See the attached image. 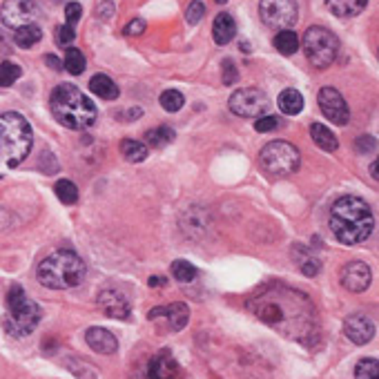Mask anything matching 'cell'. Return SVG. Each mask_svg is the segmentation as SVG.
<instances>
[{"label":"cell","mask_w":379,"mask_h":379,"mask_svg":"<svg viewBox=\"0 0 379 379\" xmlns=\"http://www.w3.org/2000/svg\"><path fill=\"white\" fill-rule=\"evenodd\" d=\"M355 379H379V364L375 357L362 359L355 366Z\"/></svg>","instance_id":"obj_33"},{"label":"cell","mask_w":379,"mask_h":379,"mask_svg":"<svg viewBox=\"0 0 379 379\" xmlns=\"http://www.w3.org/2000/svg\"><path fill=\"white\" fill-rule=\"evenodd\" d=\"M12 45H14V41H12V36H9L5 30H0V56H9L12 54Z\"/></svg>","instance_id":"obj_40"},{"label":"cell","mask_w":379,"mask_h":379,"mask_svg":"<svg viewBox=\"0 0 379 379\" xmlns=\"http://www.w3.org/2000/svg\"><path fill=\"white\" fill-rule=\"evenodd\" d=\"M147 377L150 379H179V364L174 362L168 350H161L154 355L147 366Z\"/></svg>","instance_id":"obj_17"},{"label":"cell","mask_w":379,"mask_h":379,"mask_svg":"<svg viewBox=\"0 0 379 379\" xmlns=\"http://www.w3.org/2000/svg\"><path fill=\"white\" fill-rule=\"evenodd\" d=\"M248 308L268 326L281 330L285 337L306 341L317 335V310L306 294L285 285H266L248 299Z\"/></svg>","instance_id":"obj_1"},{"label":"cell","mask_w":379,"mask_h":379,"mask_svg":"<svg viewBox=\"0 0 379 379\" xmlns=\"http://www.w3.org/2000/svg\"><path fill=\"white\" fill-rule=\"evenodd\" d=\"M341 285H344L346 290L350 292H364L368 285H371V268H368V263L364 261H350L346 263L344 268H341Z\"/></svg>","instance_id":"obj_14"},{"label":"cell","mask_w":379,"mask_h":379,"mask_svg":"<svg viewBox=\"0 0 379 379\" xmlns=\"http://www.w3.org/2000/svg\"><path fill=\"white\" fill-rule=\"evenodd\" d=\"M32 143V127L23 114H0V179L27 159Z\"/></svg>","instance_id":"obj_4"},{"label":"cell","mask_w":379,"mask_h":379,"mask_svg":"<svg viewBox=\"0 0 379 379\" xmlns=\"http://www.w3.org/2000/svg\"><path fill=\"white\" fill-rule=\"evenodd\" d=\"M41 321V308L25 294L21 285H12L7 292V317L5 328L14 337H27Z\"/></svg>","instance_id":"obj_6"},{"label":"cell","mask_w":379,"mask_h":379,"mask_svg":"<svg viewBox=\"0 0 379 379\" xmlns=\"http://www.w3.org/2000/svg\"><path fill=\"white\" fill-rule=\"evenodd\" d=\"M98 306L112 319H125L129 315V299L118 288H112V285H107V288L98 292Z\"/></svg>","instance_id":"obj_15"},{"label":"cell","mask_w":379,"mask_h":379,"mask_svg":"<svg viewBox=\"0 0 379 379\" xmlns=\"http://www.w3.org/2000/svg\"><path fill=\"white\" fill-rule=\"evenodd\" d=\"M121 152L129 163H143L147 159V154H150V147L141 141H129L127 138V141L121 143Z\"/></svg>","instance_id":"obj_26"},{"label":"cell","mask_w":379,"mask_h":379,"mask_svg":"<svg viewBox=\"0 0 379 379\" xmlns=\"http://www.w3.org/2000/svg\"><path fill=\"white\" fill-rule=\"evenodd\" d=\"M259 16H261V23L270 30H288L299 18L297 0H261Z\"/></svg>","instance_id":"obj_9"},{"label":"cell","mask_w":379,"mask_h":379,"mask_svg":"<svg viewBox=\"0 0 379 379\" xmlns=\"http://www.w3.org/2000/svg\"><path fill=\"white\" fill-rule=\"evenodd\" d=\"M85 272V261L74 250H54L39 266V281L52 290H69L83 283Z\"/></svg>","instance_id":"obj_5"},{"label":"cell","mask_w":379,"mask_h":379,"mask_svg":"<svg viewBox=\"0 0 379 379\" xmlns=\"http://www.w3.org/2000/svg\"><path fill=\"white\" fill-rule=\"evenodd\" d=\"M150 321H165L170 332H179L188 326L190 321V308L186 303H170V306H159V308H152L150 315H147Z\"/></svg>","instance_id":"obj_13"},{"label":"cell","mask_w":379,"mask_h":379,"mask_svg":"<svg viewBox=\"0 0 379 379\" xmlns=\"http://www.w3.org/2000/svg\"><path fill=\"white\" fill-rule=\"evenodd\" d=\"M172 274L174 279L181 281V283H190L197 279V268H194L190 261H186V259H179V261L172 263Z\"/></svg>","instance_id":"obj_29"},{"label":"cell","mask_w":379,"mask_h":379,"mask_svg":"<svg viewBox=\"0 0 379 379\" xmlns=\"http://www.w3.org/2000/svg\"><path fill=\"white\" fill-rule=\"evenodd\" d=\"M328 224L339 243L357 246L373 235L375 219L371 206L359 197H341L332 203Z\"/></svg>","instance_id":"obj_2"},{"label":"cell","mask_w":379,"mask_h":379,"mask_svg":"<svg viewBox=\"0 0 379 379\" xmlns=\"http://www.w3.org/2000/svg\"><path fill=\"white\" fill-rule=\"evenodd\" d=\"M36 18H39V7L34 0H5L0 7V21L9 30L34 25Z\"/></svg>","instance_id":"obj_11"},{"label":"cell","mask_w":379,"mask_h":379,"mask_svg":"<svg viewBox=\"0 0 379 379\" xmlns=\"http://www.w3.org/2000/svg\"><path fill=\"white\" fill-rule=\"evenodd\" d=\"M63 65H65V69H67L69 74L78 76V74L85 72V56H83V52L78 47H67Z\"/></svg>","instance_id":"obj_27"},{"label":"cell","mask_w":379,"mask_h":379,"mask_svg":"<svg viewBox=\"0 0 379 379\" xmlns=\"http://www.w3.org/2000/svg\"><path fill=\"white\" fill-rule=\"evenodd\" d=\"M303 52H306V58L312 67L326 69L337 58L339 41L326 27H310L303 36Z\"/></svg>","instance_id":"obj_7"},{"label":"cell","mask_w":379,"mask_h":379,"mask_svg":"<svg viewBox=\"0 0 379 379\" xmlns=\"http://www.w3.org/2000/svg\"><path fill=\"white\" fill-rule=\"evenodd\" d=\"M228 105L237 116L259 118L268 109V98L263 91L257 87H241L230 96Z\"/></svg>","instance_id":"obj_10"},{"label":"cell","mask_w":379,"mask_h":379,"mask_svg":"<svg viewBox=\"0 0 379 379\" xmlns=\"http://www.w3.org/2000/svg\"><path fill=\"white\" fill-rule=\"evenodd\" d=\"M74 30L69 25H61L58 30H56V43L61 45V47H69V43L74 41Z\"/></svg>","instance_id":"obj_36"},{"label":"cell","mask_w":379,"mask_h":379,"mask_svg":"<svg viewBox=\"0 0 379 379\" xmlns=\"http://www.w3.org/2000/svg\"><path fill=\"white\" fill-rule=\"evenodd\" d=\"M371 174H373V179L377 181V163H375V161L371 163Z\"/></svg>","instance_id":"obj_46"},{"label":"cell","mask_w":379,"mask_h":379,"mask_svg":"<svg viewBox=\"0 0 379 379\" xmlns=\"http://www.w3.org/2000/svg\"><path fill=\"white\" fill-rule=\"evenodd\" d=\"M310 136H312V141H315V145H319L321 150H326V152H335L339 147L337 136L332 134L326 125H321V123H312L310 125Z\"/></svg>","instance_id":"obj_23"},{"label":"cell","mask_w":379,"mask_h":379,"mask_svg":"<svg viewBox=\"0 0 379 379\" xmlns=\"http://www.w3.org/2000/svg\"><path fill=\"white\" fill-rule=\"evenodd\" d=\"M159 100H161V107L165 109V112H172V114L179 112V109L186 105V98H183V94L177 89H165Z\"/></svg>","instance_id":"obj_32"},{"label":"cell","mask_w":379,"mask_h":379,"mask_svg":"<svg viewBox=\"0 0 379 379\" xmlns=\"http://www.w3.org/2000/svg\"><path fill=\"white\" fill-rule=\"evenodd\" d=\"M299 268H301L303 274H310V277H312V274H317V272L321 270V261H319L317 257L306 255V257H303L301 261H299Z\"/></svg>","instance_id":"obj_35"},{"label":"cell","mask_w":379,"mask_h":379,"mask_svg":"<svg viewBox=\"0 0 379 379\" xmlns=\"http://www.w3.org/2000/svg\"><path fill=\"white\" fill-rule=\"evenodd\" d=\"M152 285V288H159V285H165V279L163 277H150V281H147Z\"/></svg>","instance_id":"obj_44"},{"label":"cell","mask_w":379,"mask_h":379,"mask_svg":"<svg viewBox=\"0 0 379 379\" xmlns=\"http://www.w3.org/2000/svg\"><path fill=\"white\" fill-rule=\"evenodd\" d=\"M261 165L272 177H288L299 168V150L288 141H272L261 150Z\"/></svg>","instance_id":"obj_8"},{"label":"cell","mask_w":379,"mask_h":379,"mask_svg":"<svg viewBox=\"0 0 379 379\" xmlns=\"http://www.w3.org/2000/svg\"><path fill=\"white\" fill-rule=\"evenodd\" d=\"M344 332H346V337L353 341V344L364 346L375 335V323L368 319L366 315H359V312H357V315H350L344 321Z\"/></svg>","instance_id":"obj_16"},{"label":"cell","mask_w":379,"mask_h":379,"mask_svg":"<svg viewBox=\"0 0 379 379\" xmlns=\"http://www.w3.org/2000/svg\"><path fill=\"white\" fill-rule=\"evenodd\" d=\"M237 34V23L235 18L230 16L228 12H221L215 23H212V36H215V43L217 45H228L230 41L235 39Z\"/></svg>","instance_id":"obj_19"},{"label":"cell","mask_w":379,"mask_h":379,"mask_svg":"<svg viewBox=\"0 0 379 379\" xmlns=\"http://www.w3.org/2000/svg\"><path fill=\"white\" fill-rule=\"evenodd\" d=\"M145 138L152 147H165V145H170L174 141V129L161 125L156 129H150V132L145 134Z\"/></svg>","instance_id":"obj_30"},{"label":"cell","mask_w":379,"mask_h":379,"mask_svg":"<svg viewBox=\"0 0 379 379\" xmlns=\"http://www.w3.org/2000/svg\"><path fill=\"white\" fill-rule=\"evenodd\" d=\"M83 16V7L78 3H69L67 7H65V18H67V25L74 27Z\"/></svg>","instance_id":"obj_38"},{"label":"cell","mask_w":379,"mask_h":379,"mask_svg":"<svg viewBox=\"0 0 379 379\" xmlns=\"http://www.w3.org/2000/svg\"><path fill=\"white\" fill-rule=\"evenodd\" d=\"M41 39H43V32H41L39 25L18 27V30H14V36H12L14 45H16V47H21V50H30V47H34V45L39 43Z\"/></svg>","instance_id":"obj_22"},{"label":"cell","mask_w":379,"mask_h":379,"mask_svg":"<svg viewBox=\"0 0 379 379\" xmlns=\"http://www.w3.org/2000/svg\"><path fill=\"white\" fill-rule=\"evenodd\" d=\"M45 63H47L50 67H52V69H56V72H61V69H63V63H61L56 56H52V54H50V56H45Z\"/></svg>","instance_id":"obj_43"},{"label":"cell","mask_w":379,"mask_h":379,"mask_svg":"<svg viewBox=\"0 0 379 379\" xmlns=\"http://www.w3.org/2000/svg\"><path fill=\"white\" fill-rule=\"evenodd\" d=\"M239 80V72H237V65L232 61H226L224 63V83L226 85H232V83Z\"/></svg>","instance_id":"obj_39"},{"label":"cell","mask_w":379,"mask_h":379,"mask_svg":"<svg viewBox=\"0 0 379 379\" xmlns=\"http://www.w3.org/2000/svg\"><path fill=\"white\" fill-rule=\"evenodd\" d=\"M100 9H103V16H105V18H109V16H112L114 5H112V3H105V5H100V7H98V12H100Z\"/></svg>","instance_id":"obj_45"},{"label":"cell","mask_w":379,"mask_h":379,"mask_svg":"<svg viewBox=\"0 0 379 379\" xmlns=\"http://www.w3.org/2000/svg\"><path fill=\"white\" fill-rule=\"evenodd\" d=\"M279 125V118L277 116H261L255 121V129L257 132H272V129Z\"/></svg>","instance_id":"obj_37"},{"label":"cell","mask_w":379,"mask_h":379,"mask_svg":"<svg viewBox=\"0 0 379 379\" xmlns=\"http://www.w3.org/2000/svg\"><path fill=\"white\" fill-rule=\"evenodd\" d=\"M368 5V0H326V7L337 18H353L362 14Z\"/></svg>","instance_id":"obj_20"},{"label":"cell","mask_w":379,"mask_h":379,"mask_svg":"<svg viewBox=\"0 0 379 379\" xmlns=\"http://www.w3.org/2000/svg\"><path fill=\"white\" fill-rule=\"evenodd\" d=\"M143 32H145V21H141V18H136V21H132L125 27V36H141Z\"/></svg>","instance_id":"obj_41"},{"label":"cell","mask_w":379,"mask_h":379,"mask_svg":"<svg viewBox=\"0 0 379 379\" xmlns=\"http://www.w3.org/2000/svg\"><path fill=\"white\" fill-rule=\"evenodd\" d=\"M54 192H56L58 201L65 203V206H74V203L78 201V188L74 186L72 181H67V179L58 181L56 186H54Z\"/></svg>","instance_id":"obj_28"},{"label":"cell","mask_w":379,"mask_h":379,"mask_svg":"<svg viewBox=\"0 0 379 379\" xmlns=\"http://www.w3.org/2000/svg\"><path fill=\"white\" fill-rule=\"evenodd\" d=\"M89 89L103 100H116L118 98V85L107 76V74H96V76H91Z\"/></svg>","instance_id":"obj_21"},{"label":"cell","mask_w":379,"mask_h":379,"mask_svg":"<svg viewBox=\"0 0 379 379\" xmlns=\"http://www.w3.org/2000/svg\"><path fill=\"white\" fill-rule=\"evenodd\" d=\"M319 109L323 112V116L330 118L332 123L337 125H346L348 118H350V112H348V105L344 96L339 94L335 87H323L319 91Z\"/></svg>","instance_id":"obj_12"},{"label":"cell","mask_w":379,"mask_h":379,"mask_svg":"<svg viewBox=\"0 0 379 379\" xmlns=\"http://www.w3.org/2000/svg\"><path fill=\"white\" fill-rule=\"evenodd\" d=\"M85 341L91 350L100 355H112L118 350V339L107 328H89L85 332Z\"/></svg>","instance_id":"obj_18"},{"label":"cell","mask_w":379,"mask_h":379,"mask_svg":"<svg viewBox=\"0 0 379 379\" xmlns=\"http://www.w3.org/2000/svg\"><path fill=\"white\" fill-rule=\"evenodd\" d=\"M21 65H16L12 61H3L0 63V87H9V85H14V83L21 78Z\"/></svg>","instance_id":"obj_31"},{"label":"cell","mask_w":379,"mask_h":379,"mask_svg":"<svg viewBox=\"0 0 379 379\" xmlns=\"http://www.w3.org/2000/svg\"><path fill=\"white\" fill-rule=\"evenodd\" d=\"M217 3H219V5H224V3H228V0H217Z\"/></svg>","instance_id":"obj_47"},{"label":"cell","mask_w":379,"mask_h":379,"mask_svg":"<svg viewBox=\"0 0 379 379\" xmlns=\"http://www.w3.org/2000/svg\"><path fill=\"white\" fill-rule=\"evenodd\" d=\"M375 138L373 136H359V141H357V150L359 152H366V150H375Z\"/></svg>","instance_id":"obj_42"},{"label":"cell","mask_w":379,"mask_h":379,"mask_svg":"<svg viewBox=\"0 0 379 379\" xmlns=\"http://www.w3.org/2000/svg\"><path fill=\"white\" fill-rule=\"evenodd\" d=\"M203 14H206V7H203V3H199V0H192V3L188 5V9H186V21L190 25H197L203 18Z\"/></svg>","instance_id":"obj_34"},{"label":"cell","mask_w":379,"mask_h":379,"mask_svg":"<svg viewBox=\"0 0 379 379\" xmlns=\"http://www.w3.org/2000/svg\"><path fill=\"white\" fill-rule=\"evenodd\" d=\"M50 109L52 116L67 129H87L96 123L98 116L96 105L72 83L54 87L50 96Z\"/></svg>","instance_id":"obj_3"},{"label":"cell","mask_w":379,"mask_h":379,"mask_svg":"<svg viewBox=\"0 0 379 379\" xmlns=\"http://www.w3.org/2000/svg\"><path fill=\"white\" fill-rule=\"evenodd\" d=\"M272 43H274V50L283 54V56H292V54L299 50V39L292 30H281L274 36Z\"/></svg>","instance_id":"obj_25"},{"label":"cell","mask_w":379,"mask_h":379,"mask_svg":"<svg viewBox=\"0 0 379 379\" xmlns=\"http://www.w3.org/2000/svg\"><path fill=\"white\" fill-rule=\"evenodd\" d=\"M279 109L288 116H297L303 109V96L297 89H283L279 94Z\"/></svg>","instance_id":"obj_24"}]
</instances>
